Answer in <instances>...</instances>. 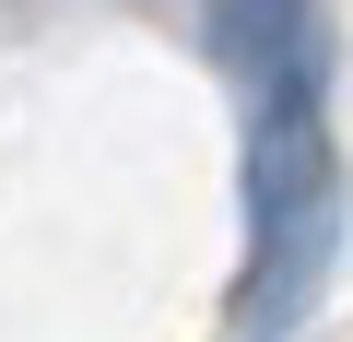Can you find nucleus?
Masks as SVG:
<instances>
[{"instance_id":"1","label":"nucleus","mask_w":353,"mask_h":342,"mask_svg":"<svg viewBox=\"0 0 353 342\" xmlns=\"http://www.w3.org/2000/svg\"><path fill=\"white\" fill-rule=\"evenodd\" d=\"M212 48L236 83H283V71H330L318 0H212Z\"/></svg>"}]
</instances>
